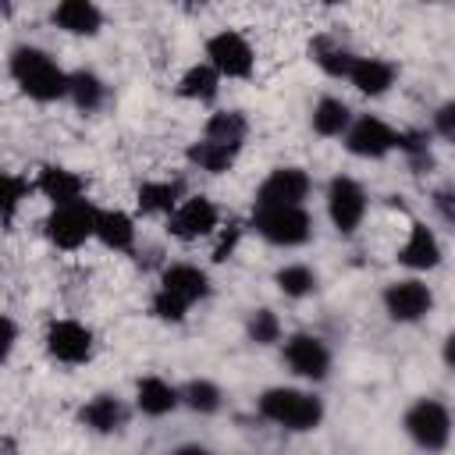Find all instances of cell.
Returning a JSON list of instances; mask_svg holds the SVG:
<instances>
[{"label":"cell","instance_id":"cell-8","mask_svg":"<svg viewBox=\"0 0 455 455\" xmlns=\"http://www.w3.org/2000/svg\"><path fill=\"white\" fill-rule=\"evenodd\" d=\"M366 210H370V196L352 174H334L327 181V217L338 235H355Z\"/></svg>","mask_w":455,"mask_h":455},{"label":"cell","instance_id":"cell-31","mask_svg":"<svg viewBox=\"0 0 455 455\" xmlns=\"http://www.w3.org/2000/svg\"><path fill=\"white\" fill-rule=\"evenodd\" d=\"M398 153L405 156V164L423 174L427 167H434V149H430V132L423 128H409V132H398Z\"/></svg>","mask_w":455,"mask_h":455},{"label":"cell","instance_id":"cell-30","mask_svg":"<svg viewBox=\"0 0 455 455\" xmlns=\"http://www.w3.org/2000/svg\"><path fill=\"white\" fill-rule=\"evenodd\" d=\"M274 284H277V291H281L284 299H306V295L316 291L320 277H316V270H313L309 263H284V267L274 274Z\"/></svg>","mask_w":455,"mask_h":455},{"label":"cell","instance_id":"cell-12","mask_svg":"<svg viewBox=\"0 0 455 455\" xmlns=\"http://www.w3.org/2000/svg\"><path fill=\"white\" fill-rule=\"evenodd\" d=\"M309 192H313V178L302 167L288 164V167H274L259 181L252 206H306Z\"/></svg>","mask_w":455,"mask_h":455},{"label":"cell","instance_id":"cell-29","mask_svg":"<svg viewBox=\"0 0 455 455\" xmlns=\"http://www.w3.org/2000/svg\"><path fill=\"white\" fill-rule=\"evenodd\" d=\"M181 405L196 416H213L224 405V391L210 377H192L188 384H181Z\"/></svg>","mask_w":455,"mask_h":455},{"label":"cell","instance_id":"cell-6","mask_svg":"<svg viewBox=\"0 0 455 455\" xmlns=\"http://www.w3.org/2000/svg\"><path fill=\"white\" fill-rule=\"evenodd\" d=\"M43 348L53 363L60 366H82L92 359L96 352V334L82 323V320H71V316H60V320H50L46 323V334H43Z\"/></svg>","mask_w":455,"mask_h":455},{"label":"cell","instance_id":"cell-14","mask_svg":"<svg viewBox=\"0 0 455 455\" xmlns=\"http://www.w3.org/2000/svg\"><path fill=\"white\" fill-rule=\"evenodd\" d=\"M441 259H444V249H441V238L434 235V228H427L423 220H412L405 242L398 245V263L412 274H427V270H437Z\"/></svg>","mask_w":455,"mask_h":455},{"label":"cell","instance_id":"cell-28","mask_svg":"<svg viewBox=\"0 0 455 455\" xmlns=\"http://www.w3.org/2000/svg\"><path fill=\"white\" fill-rule=\"evenodd\" d=\"M203 135L213 139V142H224V146H235L242 149L245 139H249V117L242 110H213L203 124Z\"/></svg>","mask_w":455,"mask_h":455},{"label":"cell","instance_id":"cell-15","mask_svg":"<svg viewBox=\"0 0 455 455\" xmlns=\"http://www.w3.org/2000/svg\"><path fill=\"white\" fill-rule=\"evenodd\" d=\"M36 192L53 206H71L78 199H85V178L71 167H60V164H43L39 174H36Z\"/></svg>","mask_w":455,"mask_h":455},{"label":"cell","instance_id":"cell-2","mask_svg":"<svg viewBox=\"0 0 455 455\" xmlns=\"http://www.w3.org/2000/svg\"><path fill=\"white\" fill-rule=\"evenodd\" d=\"M256 412H259V419H267V423H274L281 430H291V434H309L327 416L320 395L302 391V387H284V384L267 387L256 398Z\"/></svg>","mask_w":455,"mask_h":455},{"label":"cell","instance_id":"cell-11","mask_svg":"<svg viewBox=\"0 0 455 455\" xmlns=\"http://www.w3.org/2000/svg\"><path fill=\"white\" fill-rule=\"evenodd\" d=\"M281 359L284 366L302 377V380H323L331 373V348L323 338L309 334V331H295L281 341Z\"/></svg>","mask_w":455,"mask_h":455},{"label":"cell","instance_id":"cell-5","mask_svg":"<svg viewBox=\"0 0 455 455\" xmlns=\"http://www.w3.org/2000/svg\"><path fill=\"white\" fill-rule=\"evenodd\" d=\"M402 430L409 434V441L423 451H444L451 441V412L444 402L437 398H416L405 416H402Z\"/></svg>","mask_w":455,"mask_h":455},{"label":"cell","instance_id":"cell-39","mask_svg":"<svg viewBox=\"0 0 455 455\" xmlns=\"http://www.w3.org/2000/svg\"><path fill=\"white\" fill-rule=\"evenodd\" d=\"M441 359H444V366H448V370H455V331L441 341Z\"/></svg>","mask_w":455,"mask_h":455},{"label":"cell","instance_id":"cell-36","mask_svg":"<svg viewBox=\"0 0 455 455\" xmlns=\"http://www.w3.org/2000/svg\"><path fill=\"white\" fill-rule=\"evenodd\" d=\"M434 135L455 146V100H444V103L434 110Z\"/></svg>","mask_w":455,"mask_h":455},{"label":"cell","instance_id":"cell-18","mask_svg":"<svg viewBox=\"0 0 455 455\" xmlns=\"http://www.w3.org/2000/svg\"><path fill=\"white\" fill-rule=\"evenodd\" d=\"M181 405V387L171 384L167 377H139L135 380V409L149 419H160V416H171L174 409Z\"/></svg>","mask_w":455,"mask_h":455},{"label":"cell","instance_id":"cell-1","mask_svg":"<svg viewBox=\"0 0 455 455\" xmlns=\"http://www.w3.org/2000/svg\"><path fill=\"white\" fill-rule=\"evenodd\" d=\"M7 71L14 78V85L36 100V103H57V100H68V89H71V71H64L43 46H14L7 53Z\"/></svg>","mask_w":455,"mask_h":455},{"label":"cell","instance_id":"cell-26","mask_svg":"<svg viewBox=\"0 0 455 455\" xmlns=\"http://www.w3.org/2000/svg\"><path fill=\"white\" fill-rule=\"evenodd\" d=\"M185 160L196 171H203V174H228L235 167V160H238V149L235 146H224V142H213V139L203 135V139L188 142Z\"/></svg>","mask_w":455,"mask_h":455},{"label":"cell","instance_id":"cell-40","mask_svg":"<svg viewBox=\"0 0 455 455\" xmlns=\"http://www.w3.org/2000/svg\"><path fill=\"white\" fill-rule=\"evenodd\" d=\"M171 455H213V451H210L206 444H196V441H192V444H178Z\"/></svg>","mask_w":455,"mask_h":455},{"label":"cell","instance_id":"cell-32","mask_svg":"<svg viewBox=\"0 0 455 455\" xmlns=\"http://www.w3.org/2000/svg\"><path fill=\"white\" fill-rule=\"evenodd\" d=\"M245 338L252 345H277L281 341V316L270 306H259L245 316Z\"/></svg>","mask_w":455,"mask_h":455},{"label":"cell","instance_id":"cell-35","mask_svg":"<svg viewBox=\"0 0 455 455\" xmlns=\"http://www.w3.org/2000/svg\"><path fill=\"white\" fill-rule=\"evenodd\" d=\"M242 224L238 220H231V224H224L217 235H213V249H210V259L213 263H228L231 256H235V249H238V242H242Z\"/></svg>","mask_w":455,"mask_h":455},{"label":"cell","instance_id":"cell-3","mask_svg":"<svg viewBox=\"0 0 455 455\" xmlns=\"http://www.w3.org/2000/svg\"><path fill=\"white\" fill-rule=\"evenodd\" d=\"M249 228L277 249H299L313 238V217L306 206H252Z\"/></svg>","mask_w":455,"mask_h":455},{"label":"cell","instance_id":"cell-17","mask_svg":"<svg viewBox=\"0 0 455 455\" xmlns=\"http://www.w3.org/2000/svg\"><path fill=\"white\" fill-rule=\"evenodd\" d=\"M185 199V181L181 178H153V181H142L135 188V210L142 217H171Z\"/></svg>","mask_w":455,"mask_h":455},{"label":"cell","instance_id":"cell-21","mask_svg":"<svg viewBox=\"0 0 455 455\" xmlns=\"http://www.w3.org/2000/svg\"><path fill=\"white\" fill-rule=\"evenodd\" d=\"M398 78V68L387 60V57H355L352 64V75H348V85L359 92V96H384Z\"/></svg>","mask_w":455,"mask_h":455},{"label":"cell","instance_id":"cell-34","mask_svg":"<svg viewBox=\"0 0 455 455\" xmlns=\"http://www.w3.org/2000/svg\"><path fill=\"white\" fill-rule=\"evenodd\" d=\"M188 302H181L178 295H171V291H164V288H156L153 291V299H149V313L156 316V320H164V323H181L185 316H188Z\"/></svg>","mask_w":455,"mask_h":455},{"label":"cell","instance_id":"cell-41","mask_svg":"<svg viewBox=\"0 0 455 455\" xmlns=\"http://www.w3.org/2000/svg\"><path fill=\"white\" fill-rule=\"evenodd\" d=\"M4 455H18V448H14V437H4Z\"/></svg>","mask_w":455,"mask_h":455},{"label":"cell","instance_id":"cell-19","mask_svg":"<svg viewBox=\"0 0 455 455\" xmlns=\"http://www.w3.org/2000/svg\"><path fill=\"white\" fill-rule=\"evenodd\" d=\"M78 423H82L85 430H92V434H117V430L128 423V409H124V402H121L117 395L100 391V395H92V398L82 402Z\"/></svg>","mask_w":455,"mask_h":455},{"label":"cell","instance_id":"cell-27","mask_svg":"<svg viewBox=\"0 0 455 455\" xmlns=\"http://www.w3.org/2000/svg\"><path fill=\"white\" fill-rule=\"evenodd\" d=\"M68 100L75 103V110H82V114H96V110L107 103V82H103L92 68H78V71H71Z\"/></svg>","mask_w":455,"mask_h":455},{"label":"cell","instance_id":"cell-25","mask_svg":"<svg viewBox=\"0 0 455 455\" xmlns=\"http://www.w3.org/2000/svg\"><path fill=\"white\" fill-rule=\"evenodd\" d=\"M220 82H224V78L217 75L213 64L196 60V64H188V68L181 71L174 92H178L181 100H188V103H213V100L220 96Z\"/></svg>","mask_w":455,"mask_h":455},{"label":"cell","instance_id":"cell-37","mask_svg":"<svg viewBox=\"0 0 455 455\" xmlns=\"http://www.w3.org/2000/svg\"><path fill=\"white\" fill-rule=\"evenodd\" d=\"M434 210L448 228H455V188H437L434 192Z\"/></svg>","mask_w":455,"mask_h":455},{"label":"cell","instance_id":"cell-20","mask_svg":"<svg viewBox=\"0 0 455 455\" xmlns=\"http://www.w3.org/2000/svg\"><path fill=\"white\" fill-rule=\"evenodd\" d=\"M50 21L68 36H100L107 14L92 0H60V4H53Z\"/></svg>","mask_w":455,"mask_h":455},{"label":"cell","instance_id":"cell-38","mask_svg":"<svg viewBox=\"0 0 455 455\" xmlns=\"http://www.w3.org/2000/svg\"><path fill=\"white\" fill-rule=\"evenodd\" d=\"M14 345H18V323L11 316H4V359H11Z\"/></svg>","mask_w":455,"mask_h":455},{"label":"cell","instance_id":"cell-22","mask_svg":"<svg viewBox=\"0 0 455 455\" xmlns=\"http://www.w3.org/2000/svg\"><path fill=\"white\" fill-rule=\"evenodd\" d=\"M355 57H359V53H352V50H348L341 39H334L331 32H320V36L309 39V60H313L327 78H345V82H348Z\"/></svg>","mask_w":455,"mask_h":455},{"label":"cell","instance_id":"cell-24","mask_svg":"<svg viewBox=\"0 0 455 455\" xmlns=\"http://www.w3.org/2000/svg\"><path fill=\"white\" fill-rule=\"evenodd\" d=\"M135 217L128 210H100L96 213V242L103 249H114V252H132L135 249Z\"/></svg>","mask_w":455,"mask_h":455},{"label":"cell","instance_id":"cell-10","mask_svg":"<svg viewBox=\"0 0 455 455\" xmlns=\"http://www.w3.org/2000/svg\"><path fill=\"white\" fill-rule=\"evenodd\" d=\"M384 313L387 320L395 323H419L430 309H434V288L419 277H402V281H391L384 284Z\"/></svg>","mask_w":455,"mask_h":455},{"label":"cell","instance_id":"cell-23","mask_svg":"<svg viewBox=\"0 0 455 455\" xmlns=\"http://www.w3.org/2000/svg\"><path fill=\"white\" fill-rule=\"evenodd\" d=\"M352 121H355V114L341 96H320L313 103V114H309V128L320 139H345Z\"/></svg>","mask_w":455,"mask_h":455},{"label":"cell","instance_id":"cell-4","mask_svg":"<svg viewBox=\"0 0 455 455\" xmlns=\"http://www.w3.org/2000/svg\"><path fill=\"white\" fill-rule=\"evenodd\" d=\"M96 213H100V206L89 203V199H78L71 206H53L43 220V235L53 249L75 252L89 238H96Z\"/></svg>","mask_w":455,"mask_h":455},{"label":"cell","instance_id":"cell-9","mask_svg":"<svg viewBox=\"0 0 455 455\" xmlns=\"http://www.w3.org/2000/svg\"><path fill=\"white\" fill-rule=\"evenodd\" d=\"M167 224V235L178 238V242H199V238H210L220 231V210L210 196L196 192V196H185L181 206L164 220Z\"/></svg>","mask_w":455,"mask_h":455},{"label":"cell","instance_id":"cell-13","mask_svg":"<svg viewBox=\"0 0 455 455\" xmlns=\"http://www.w3.org/2000/svg\"><path fill=\"white\" fill-rule=\"evenodd\" d=\"M345 149L359 160H384L398 149V132L377 114H359L345 135Z\"/></svg>","mask_w":455,"mask_h":455},{"label":"cell","instance_id":"cell-16","mask_svg":"<svg viewBox=\"0 0 455 455\" xmlns=\"http://www.w3.org/2000/svg\"><path fill=\"white\" fill-rule=\"evenodd\" d=\"M156 288H164V291L178 295V299H181V302H188V306H196V302L210 299V291H213L210 274H206L199 263H185V259L167 263V267L160 270V284H156Z\"/></svg>","mask_w":455,"mask_h":455},{"label":"cell","instance_id":"cell-7","mask_svg":"<svg viewBox=\"0 0 455 455\" xmlns=\"http://www.w3.org/2000/svg\"><path fill=\"white\" fill-rule=\"evenodd\" d=\"M206 64L217 68L220 78H249L256 71V50L238 28H220L203 46Z\"/></svg>","mask_w":455,"mask_h":455},{"label":"cell","instance_id":"cell-33","mask_svg":"<svg viewBox=\"0 0 455 455\" xmlns=\"http://www.w3.org/2000/svg\"><path fill=\"white\" fill-rule=\"evenodd\" d=\"M32 188H36V185H28V178H21L18 171H7V174H4V196H0V199H4V228L14 224L21 203L28 199Z\"/></svg>","mask_w":455,"mask_h":455}]
</instances>
